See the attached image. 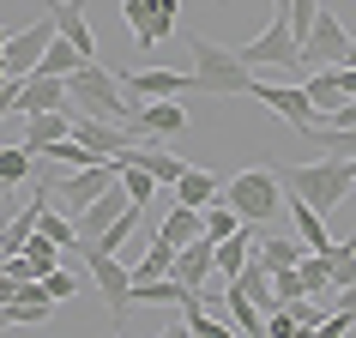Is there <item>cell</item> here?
<instances>
[{
	"label": "cell",
	"mask_w": 356,
	"mask_h": 338,
	"mask_svg": "<svg viewBox=\"0 0 356 338\" xmlns=\"http://www.w3.org/2000/svg\"><path fill=\"white\" fill-rule=\"evenodd\" d=\"M278 188H284V193H296V200H308L314 211H338V206L356 193V182H350V157L320 151L314 163H284V169H278Z\"/></svg>",
	"instance_id": "obj_1"
},
{
	"label": "cell",
	"mask_w": 356,
	"mask_h": 338,
	"mask_svg": "<svg viewBox=\"0 0 356 338\" xmlns=\"http://www.w3.org/2000/svg\"><path fill=\"white\" fill-rule=\"evenodd\" d=\"M188 49H193V91L206 97H248V85H254V67H248L236 49H224V42L200 37V31H188Z\"/></svg>",
	"instance_id": "obj_2"
},
{
	"label": "cell",
	"mask_w": 356,
	"mask_h": 338,
	"mask_svg": "<svg viewBox=\"0 0 356 338\" xmlns=\"http://www.w3.org/2000/svg\"><path fill=\"white\" fill-rule=\"evenodd\" d=\"M67 109H85V115H103L115 127H127V103H121V79L103 67V61H79L73 73H67Z\"/></svg>",
	"instance_id": "obj_3"
},
{
	"label": "cell",
	"mask_w": 356,
	"mask_h": 338,
	"mask_svg": "<svg viewBox=\"0 0 356 338\" xmlns=\"http://www.w3.org/2000/svg\"><path fill=\"white\" fill-rule=\"evenodd\" d=\"M224 200L236 206V218L242 224H278V211H284V200H278V169H242V175H229L224 182Z\"/></svg>",
	"instance_id": "obj_4"
},
{
	"label": "cell",
	"mask_w": 356,
	"mask_h": 338,
	"mask_svg": "<svg viewBox=\"0 0 356 338\" xmlns=\"http://www.w3.org/2000/svg\"><path fill=\"white\" fill-rule=\"evenodd\" d=\"M85 272H91V284L103 290L109 320L121 326V320H127V302H133V266L121 260V254H109V248H91V242H85Z\"/></svg>",
	"instance_id": "obj_5"
},
{
	"label": "cell",
	"mask_w": 356,
	"mask_h": 338,
	"mask_svg": "<svg viewBox=\"0 0 356 338\" xmlns=\"http://www.w3.org/2000/svg\"><path fill=\"white\" fill-rule=\"evenodd\" d=\"M115 182H121V163H115V157H103V163H85V169H73L67 182H55V188H49V200H55V206L73 218L85 200H97V193L115 188Z\"/></svg>",
	"instance_id": "obj_6"
},
{
	"label": "cell",
	"mask_w": 356,
	"mask_h": 338,
	"mask_svg": "<svg viewBox=\"0 0 356 338\" xmlns=\"http://www.w3.org/2000/svg\"><path fill=\"white\" fill-rule=\"evenodd\" d=\"M236 55H242L248 67H254V73H260V67H302V42L290 37V24H284V13H278V19L266 24V31H260L254 42H242Z\"/></svg>",
	"instance_id": "obj_7"
},
{
	"label": "cell",
	"mask_w": 356,
	"mask_h": 338,
	"mask_svg": "<svg viewBox=\"0 0 356 338\" xmlns=\"http://www.w3.org/2000/svg\"><path fill=\"white\" fill-rule=\"evenodd\" d=\"M248 97H260L266 109L284 115L296 133H314V127H320V109L308 103V91H302V85H284V79H278V85H266V79H254V85H248Z\"/></svg>",
	"instance_id": "obj_8"
},
{
	"label": "cell",
	"mask_w": 356,
	"mask_h": 338,
	"mask_svg": "<svg viewBox=\"0 0 356 338\" xmlns=\"http://www.w3.org/2000/svg\"><path fill=\"white\" fill-rule=\"evenodd\" d=\"M344 49H350V31L338 24V13L320 6V13H314V31L302 37V67H308V73H314V67H332V61H344Z\"/></svg>",
	"instance_id": "obj_9"
},
{
	"label": "cell",
	"mask_w": 356,
	"mask_h": 338,
	"mask_svg": "<svg viewBox=\"0 0 356 338\" xmlns=\"http://www.w3.org/2000/svg\"><path fill=\"white\" fill-rule=\"evenodd\" d=\"M127 206H133V200H127V188H121V182H115V188H103L97 200H85V206L73 211L79 242H97V236H103V230H109V224H115V218H121ZM139 211H145V206H139Z\"/></svg>",
	"instance_id": "obj_10"
},
{
	"label": "cell",
	"mask_w": 356,
	"mask_h": 338,
	"mask_svg": "<svg viewBox=\"0 0 356 338\" xmlns=\"http://www.w3.org/2000/svg\"><path fill=\"white\" fill-rule=\"evenodd\" d=\"M73 139L85 151H97V157H121V151L133 145L127 127H115V121H103V115H85V109H73Z\"/></svg>",
	"instance_id": "obj_11"
},
{
	"label": "cell",
	"mask_w": 356,
	"mask_h": 338,
	"mask_svg": "<svg viewBox=\"0 0 356 338\" xmlns=\"http://www.w3.org/2000/svg\"><path fill=\"white\" fill-rule=\"evenodd\" d=\"M49 42H55V13H42L31 31H13V37H6V67L24 79V73L42 61V49H49Z\"/></svg>",
	"instance_id": "obj_12"
},
{
	"label": "cell",
	"mask_w": 356,
	"mask_h": 338,
	"mask_svg": "<svg viewBox=\"0 0 356 338\" xmlns=\"http://www.w3.org/2000/svg\"><path fill=\"white\" fill-rule=\"evenodd\" d=\"M121 91H133V97H188L193 91V73L145 67V73H121Z\"/></svg>",
	"instance_id": "obj_13"
},
{
	"label": "cell",
	"mask_w": 356,
	"mask_h": 338,
	"mask_svg": "<svg viewBox=\"0 0 356 338\" xmlns=\"http://www.w3.org/2000/svg\"><path fill=\"white\" fill-rule=\"evenodd\" d=\"M37 109H67V79H55V73L19 79V115H37Z\"/></svg>",
	"instance_id": "obj_14"
},
{
	"label": "cell",
	"mask_w": 356,
	"mask_h": 338,
	"mask_svg": "<svg viewBox=\"0 0 356 338\" xmlns=\"http://www.w3.org/2000/svg\"><path fill=\"white\" fill-rule=\"evenodd\" d=\"M175 278H181V284H200V290H206V278H218V260H211V236H206V230H200L193 242L175 248Z\"/></svg>",
	"instance_id": "obj_15"
},
{
	"label": "cell",
	"mask_w": 356,
	"mask_h": 338,
	"mask_svg": "<svg viewBox=\"0 0 356 338\" xmlns=\"http://www.w3.org/2000/svg\"><path fill=\"white\" fill-rule=\"evenodd\" d=\"M49 13H55V31L73 42L79 55H97V31H91V19H85V0H55Z\"/></svg>",
	"instance_id": "obj_16"
},
{
	"label": "cell",
	"mask_w": 356,
	"mask_h": 338,
	"mask_svg": "<svg viewBox=\"0 0 356 338\" xmlns=\"http://www.w3.org/2000/svg\"><path fill=\"white\" fill-rule=\"evenodd\" d=\"M67 133H73V109H37V115H24V145L37 151V157L55 145V139H67Z\"/></svg>",
	"instance_id": "obj_17"
},
{
	"label": "cell",
	"mask_w": 356,
	"mask_h": 338,
	"mask_svg": "<svg viewBox=\"0 0 356 338\" xmlns=\"http://www.w3.org/2000/svg\"><path fill=\"white\" fill-rule=\"evenodd\" d=\"M175 200H181V206H200L206 211L211 200H224V182H218V175H211V169H181V175H175Z\"/></svg>",
	"instance_id": "obj_18"
},
{
	"label": "cell",
	"mask_w": 356,
	"mask_h": 338,
	"mask_svg": "<svg viewBox=\"0 0 356 338\" xmlns=\"http://www.w3.org/2000/svg\"><path fill=\"white\" fill-rule=\"evenodd\" d=\"M284 211H290V224H296V236H302L308 248H314V254H326V248H332V236H326V211H314L308 200H296V193L284 200Z\"/></svg>",
	"instance_id": "obj_19"
},
{
	"label": "cell",
	"mask_w": 356,
	"mask_h": 338,
	"mask_svg": "<svg viewBox=\"0 0 356 338\" xmlns=\"http://www.w3.org/2000/svg\"><path fill=\"white\" fill-rule=\"evenodd\" d=\"M157 236H163L169 248L193 242V236H200V206H181V200H175V206H169V218L157 224Z\"/></svg>",
	"instance_id": "obj_20"
},
{
	"label": "cell",
	"mask_w": 356,
	"mask_h": 338,
	"mask_svg": "<svg viewBox=\"0 0 356 338\" xmlns=\"http://www.w3.org/2000/svg\"><path fill=\"white\" fill-rule=\"evenodd\" d=\"M248 254H254V242H248L242 230H236V236H224V242H211V260H218V278H236V272H242L248 266Z\"/></svg>",
	"instance_id": "obj_21"
},
{
	"label": "cell",
	"mask_w": 356,
	"mask_h": 338,
	"mask_svg": "<svg viewBox=\"0 0 356 338\" xmlns=\"http://www.w3.org/2000/svg\"><path fill=\"white\" fill-rule=\"evenodd\" d=\"M302 254H308V242H302V236H296V242H284V236H266V242L254 248V260H260L266 272H278V266H302Z\"/></svg>",
	"instance_id": "obj_22"
},
{
	"label": "cell",
	"mask_w": 356,
	"mask_h": 338,
	"mask_svg": "<svg viewBox=\"0 0 356 338\" xmlns=\"http://www.w3.org/2000/svg\"><path fill=\"white\" fill-rule=\"evenodd\" d=\"M229 326H236V332H248V338H266V314H260V302L242 296L236 284H229Z\"/></svg>",
	"instance_id": "obj_23"
},
{
	"label": "cell",
	"mask_w": 356,
	"mask_h": 338,
	"mask_svg": "<svg viewBox=\"0 0 356 338\" xmlns=\"http://www.w3.org/2000/svg\"><path fill=\"white\" fill-rule=\"evenodd\" d=\"M302 91H308V103H314V109H320V121H326V115H332L338 103H344V91H338V79L326 73V67H314V73L302 79Z\"/></svg>",
	"instance_id": "obj_24"
},
{
	"label": "cell",
	"mask_w": 356,
	"mask_h": 338,
	"mask_svg": "<svg viewBox=\"0 0 356 338\" xmlns=\"http://www.w3.org/2000/svg\"><path fill=\"white\" fill-rule=\"evenodd\" d=\"M79 61H91V55H79L73 42H67V37H60V31H55V42L42 49V61H37V67H31V73H55V79H67V73H73V67H79Z\"/></svg>",
	"instance_id": "obj_25"
},
{
	"label": "cell",
	"mask_w": 356,
	"mask_h": 338,
	"mask_svg": "<svg viewBox=\"0 0 356 338\" xmlns=\"http://www.w3.org/2000/svg\"><path fill=\"white\" fill-rule=\"evenodd\" d=\"M121 19H127V31L139 37V49H157V37H151V24H157V0H121Z\"/></svg>",
	"instance_id": "obj_26"
},
{
	"label": "cell",
	"mask_w": 356,
	"mask_h": 338,
	"mask_svg": "<svg viewBox=\"0 0 356 338\" xmlns=\"http://www.w3.org/2000/svg\"><path fill=\"white\" fill-rule=\"evenodd\" d=\"M200 230H206L211 242H224V236H236V230H242V218H236V206H229V200H211V206L200 211Z\"/></svg>",
	"instance_id": "obj_27"
},
{
	"label": "cell",
	"mask_w": 356,
	"mask_h": 338,
	"mask_svg": "<svg viewBox=\"0 0 356 338\" xmlns=\"http://www.w3.org/2000/svg\"><path fill=\"white\" fill-rule=\"evenodd\" d=\"M49 314H55V296H49V290H37V296H19L13 308H6V320H13V326H42Z\"/></svg>",
	"instance_id": "obj_28"
},
{
	"label": "cell",
	"mask_w": 356,
	"mask_h": 338,
	"mask_svg": "<svg viewBox=\"0 0 356 338\" xmlns=\"http://www.w3.org/2000/svg\"><path fill=\"white\" fill-rule=\"evenodd\" d=\"M133 230H139V206H127V211H121V218H115V224L103 230V236H97L91 248H109V254H121V260H127V242H133Z\"/></svg>",
	"instance_id": "obj_29"
},
{
	"label": "cell",
	"mask_w": 356,
	"mask_h": 338,
	"mask_svg": "<svg viewBox=\"0 0 356 338\" xmlns=\"http://www.w3.org/2000/svg\"><path fill=\"white\" fill-rule=\"evenodd\" d=\"M31 169H37V151H31V145H0V175H6L13 188L31 182Z\"/></svg>",
	"instance_id": "obj_30"
},
{
	"label": "cell",
	"mask_w": 356,
	"mask_h": 338,
	"mask_svg": "<svg viewBox=\"0 0 356 338\" xmlns=\"http://www.w3.org/2000/svg\"><path fill=\"white\" fill-rule=\"evenodd\" d=\"M163 272H175V248H169L163 236H151V248L139 254V266H133V278H163Z\"/></svg>",
	"instance_id": "obj_31"
},
{
	"label": "cell",
	"mask_w": 356,
	"mask_h": 338,
	"mask_svg": "<svg viewBox=\"0 0 356 338\" xmlns=\"http://www.w3.org/2000/svg\"><path fill=\"white\" fill-rule=\"evenodd\" d=\"M326 272H332V284L344 290V284L356 278V236H344V242L326 248Z\"/></svg>",
	"instance_id": "obj_32"
},
{
	"label": "cell",
	"mask_w": 356,
	"mask_h": 338,
	"mask_svg": "<svg viewBox=\"0 0 356 338\" xmlns=\"http://www.w3.org/2000/svg\"><path fill=\"white\" fill-rule=\"evenodd\" d=\"M121 188H127V200H133V206H145L151 193H157V182H151V175H145L139 163H121Z\"/></svg>",
	"instance_id": "obj_33"
},
{
	"label": "cell",
	"mask_w": 356,
	"mask_h": 338,
	"mask_svg": "<svg viewBox=\"0 0 356 338\" xmlns=\"http://www.w3.org/2000/svg\"><path fill=\"white\" fill-rule=\"evenodd\" d=\"M284 308H290V320H296V326H302V332H314V326H320V314H326V302H308V296H296V302H284Z\"/></svg>",
	"instance_id": "obj_34"
},
{
	"label": "cell",
	"mask_w": 356,
	"mask_h": 338,
	"mask_svg": "<svg viewBox=\"0 0 356 338\" xmlns=\"http://www.w3.org/2000/svg\"><path fill=\"white\" fill-rule=\"evenodd\" d=\"M42 290H49V296H55V302H67V296H73V290H79V278H73V272H67V266H55V272H42Z\"/></svg>",
	"instance_id": "obj_35"
},
{
	"label": "cell",
	"mask_w": 356,
	"mask_h": 338,
	"mask_svg": "<svg viewBox=\"0 0 356 338\" xmlns=\"http://www.w3.org/2000/svg\"><path fill=\"white\" fill-rule=\"evenodd\" d=\"M332 308H350V314H356V278L344 284V290H338V302H332Z\"/></svg>",
	"instance_id": "obj_36"
},
{
	"label": "cell",
	"mask_w": 356,
	"mask_h": 338,
	"mask_svg": "<svg viewBox=\"0 0 356 338\" xmlns=\"http://www.w3.org/2000/svg\"><path fill=\"white\" fill-rule=\"evenodd\" d=\"M344 61H350V67H356V37H350V49H344Z\"/></svg>",
	"instance_id": "obj_37"
},
{
	"label": "cell",
	"mask_w": 356,
	"mask_h": 338,
	"mask_svg": "<svg viewBox=\"0 0 356 338\" xmlns=\"http://www.w3.org/2000/svg\"><path fill=\"white\" fill-rule=\"evenodd\" d=\"M6 326H13V320H6V308H0V332H6Z\"/></svg>",
	"instance_id": "obj_38"
},
{
	"label": "cell",
	"mask_w": 356,
	"mask_h": 338,
	"mask_svg": "<svg viewBox=\"0 0 356 338\" xmlns=\"http://www.w3.org/2000/svg\"><path fill=\"white\" fill-rule=\"evenodd\" d=\"M6 37H13V31H0V49H6Z\"/></svg>",
	"instance_id": "obj_39"
},
{
	"label": "cell",
	"mask_w": 356,
	"mask_h": 338,
	"mask_svg": "<svg viewBox=\"0 0 356 338\" xmlns=\"http://www.w3.org/2000/svg\"><path fill=\"white\" fill-rule=\"evenodd\" d=\"M272 6H278V13H284V6H290V0H272Z\"/></svg>",
	"instance_id": "obj_40"
},
{
	"label": "cell",
	"mask_w": 356,
	"mask_h": 338,
	"mask_svg": "<svg viewBox=\"0 0 356 338\" xmlns=\"http://www.w3.org/2000/svg\"><path fill=\"white\" fill-rule=\"evenodd\" d=\"M350 182H356V157H350Z\"/></svg>",
	"instance_id": "obj_41"
}]
</instances>
